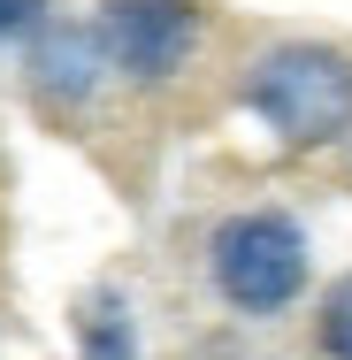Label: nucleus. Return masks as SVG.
Segmentation results:
<instances>
[{
	"label": "nucleus",
	"mask_w": 352,
	"mask_h": 360,
	"mask_svg": "<svg viewBox=\"0 0 352 360\" xmlns=\"http://www.w3.org/2000/svg\"><path fill=\"white\" fill-rule=\"evenodd\" d=\"M100 46L123 77L161 84L200 46V0H100Z\"/></svg>",
	"instance_id": "7ed1b4c3"
},
{
	"label": "nucleus",
	"mask_w": 352,
	"mask_h": 360,
	"mask_svg": "<svg viewBox=\"0 0 352 360\" xmlns=\"http://www.w3.org/2000/svg\"><path fill=\"white\" fill-rule=\"evenodd\" d=\"M46 15V0H0V39H15V31H31Z\"/></svg>",
	"instance_id": "0eeeda50"
},
{
	"label": "nucleus",
	"mask_w": 352,
	"mask_h": 360,
	"mask_svg": "<svg viewBox=\"0 0 352 360\" xmlns=\"http://www.w3.org/2000/svg\"><path fill=\"white\" fill-rule=\"evenodd\" d=\"M214 261V284L230 307H245V314H276L291 307L299 291H306V238H299V222L283 215H237L214 230L207 245Z\"/></svg>",
	"instance_id": "f03ea898"
},
{
	"label": "nucleus",
	"mask_w": 352,
	"mask_h": 360,
	"mask_svg": "<svg viewBox=\"0 0 352 360\" xmlns=\"http://www.w3.org/2000/svg\"><path fill=\"white\" fill-rule=\"evenodd\" d=\"M31 84L46 100H62V108L92 100V84H100V31H77V23L46 31L39 54H31Z\"/></svg>",
	"instance_id": "20e7f679"
},
{
	"label": "nucleus",
	"mask_w": 352,
	"mask_h": 360,
	"mask_svg": "<svg viewBox=\"0 0 352 360\" xmlns=\"http://www.w3.org/2000/svg\"><path fill=\"white\" fill-rule=\"evenodd\" d=\"M322 353H330V360H352V276H345V284H330V299H322Z\"/></svg>",
	"instance_id": "423d86ee"
},
{
	"label": "nucleus",
	"mask_w": 352,
	"mask_h": 360,
	"mask_svg": "<svg viewBox=\"0 0 352 360\" xmlns=\"http://www.w3.org/2000/svg\"><path fill=\"white\" fill-rule=\"evenodd\" d=\"M245 108L276 131L283 146H330L352 131V54L322 39L268 46L245 70Z\"/></svg>",
	"instance_id": "f257e3e1"
},
{
	"label": "nucleus",
	"mask_w": 352,
	"mask_h": 360,
	"mask_svg": "<svg viewBox=\"0 0 352 360\" xmlns=\"http://www.w3.org/2000/svg\"><path fill=\"white\" fill-rule=\"evenodd\" d=\"M77 353L84 360H138V338H131V314L115 291L84 299V322H77Z\"/></svg>",
	"instance_id": "39448f33"
}]
</instances>
